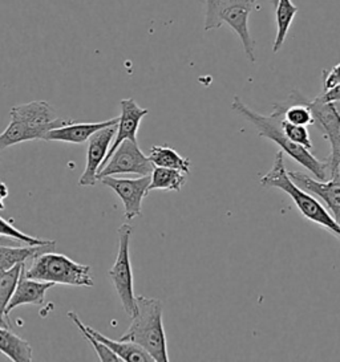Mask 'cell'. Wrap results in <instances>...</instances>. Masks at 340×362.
Instances as JSON below:
<instances>
[{"label":"cell","mask_w":340,"mask_h":362,"mask_svg":"<svg viewBox=\"0 0 340 362\" xmlns=\"http://www.w3.org/2000/svg\"><path fill=\"white\" fill-rule=\"evenodd\" d=\"M137 312L120 340L132 341L157 362L169 361L166 334L162 322L164 305L159 298L137 296Z\"/></svg>","instance_id":"obj_2"},{"label":"cell","mask_w":340,"mask_h":362,"mask_svg":"<svg viewBox=\"0 0 340 362\" xmlns=\"http://www.w3.org/2000/svg\"><path fill=\"white\" fill-rule=\"evenodd\" d=\"M52 287H55L53 283L28 279V277L24 276L21 272L19 281H18L15 291L11 296L10 303L6 308V317L8 319L11 312L21 305H26V304L42 305L47 291Z\"/></svg>","instance_id":"obj_15"},{"label":"cell","mask_w":340,"mask_h":362,"mask_svg":"<svg viewBox=\"0 0 340 362\" xmlns=\"http://www.w3.org/2000/svg\"><path fill=\"white\" fill-rule=\"evenodd\" d=\"M23 275L28 279L48 281L71 287H88L95 286L91 275V266L76 263L68 256L55 254L53 251L35 256L24 263Z\"/></svg>","instance_id":"obj_4"},{"label":"cell","mask_w":340,"mask_h":362,"mask_svg":"<svg viewBox=\"0 0 340 362\" xmlns=\"http://www.w3.org/2000/svg\"><path fill=\"white\" fill-rule=\"evenodd\" d=\"M85 329L88 330L95 339L101 341L103 344H106V346L112 351H115L117 356L123 360V362H152L154 361L150 354L144 351L141 346H138L137 344L132 342V341L123 340H110L103 333L97 332L89 325H85Z\"/></svg>","instance_id":"obj_17"},{"label":"cell","mask_w":340,"mask_h":362,"mask_svg":"<svg viewBox=\"0 0 340 362\" xmlns=\"http://www.w3.org/2000/svg\"><path fill=\"white\" fill-rule=\"evenodd\" d=\"M335 107H336V105H335ZM336 109H338V112H339V115H340V107H336Z\"/></svg>","instance_id":"obj_33"},{"label":"cell","mask_w":340,"mask_h":362,"mask_svg":"<svg viewBox=\"0 0 340 362\" xmlns=\"http://www.w3.org/2000/svg\"><path fill=\"white\" fill-rule=\"evenodd\" d=\"M232 107L237 115L242 116L246 121H249L250 124L254 125L261 137L274 141L283 153L288 154L293 160H297L298 163L302 165L306 170L312 173L317 180L326 181V178L329 175L327 160H324V162L319 160L311 153V150L297 145L293 141L287 139L282 130L280 124H282L283 113L286 109V101L276 104L273 113L268 116L256 113L253 109H250L246 104H244V101L239 97H234Z\"/></svg>","instance_id":"obj_1"},{"label":"cell","mask_w":340,"mask_h":362,"mask_svg":"<svg viewBox=\"0 0 340 362\" xmlns=\"http://www.w3.org/2000/svg\"><path fill=\"white\" fill-rule=\"evenodd\" d=\"M55 247H56L55 240L42 245H21V247L0 245V269L7 271L19 263H27L35 256L53 251Z\"/></svg>","instance_id":"obj_16"},{"label":"cell","mask_w":340,"mask_h":362,"mask_svg":"<svg viewBox=\"0 0 340 362\" xmlns=\"http://www.w3.org/2000/svg\"><path fill=\"white\" fill-rule=\"evenodd\" d=\"M8 187L4 182H0V210H4L6 209V204H4V199L8 197Z\"/></svg>","instance_id":"obj_31"},{"label":"cell","mask_w":340,"mask_h":362,"mask_svg":"<svg viewBox=\"0 0 340 362\" xmlns=\"http://www.w3.org/2000/svg\"><path fill=\"white\" fill-rule=\"evenodd\" d=\"M115 134H116V125H112V127L97 130L89 137L85 170L79 180L80 186H95L97 182V173L106 160L108 150L115 139Z\"/></svg>","instance_id":"obj_10"},{"label":"cell","mask_w":340,"mask_h":362,"mask_svg":"<svg viewBox=\"0 0 340 362\" xmlns=\"http://www.w3.org/2000/svg\"><path fill=\"white\" fill-rule=\"evenodd\" d=\"M312 112L314 124L322 130L324 139L331 146L327 165H329V180L340 181V115L335 104L324 103L320 97L306 101Z\"/></svg>","instance_id":"obj_6"},{"label":"cell","mask_w":340,"mask_h":362,"mask_svg":"<svg viewBox=\"0 0 340 362\" xmlns=\"http://www.w3.org/2000/svg\"><path fill=\"white\" fill-rule=\"evenodd\" d=\"M121 107V116L118 117V122L116 125V134L113 142L110 145V148L108 150L106 160L103 162V165L100 166V169L106 165L108 160L110 158V156L116 151L118 145L125 141H137V132L140 128V124L142 121V118L145 117L149 113L148 109L141 107L133 98H124L120 103ZM100 171V170H98Z\"/></svg>","instance_id":"obj_13"},{"label":"cell","mask_w":340,"mask_h":362,"mask_svg":"<svg viewBox=\"0 0 340 362\" xmlns=\"http://www.w3.org/2000/svg\"><path fill=\"white\" fill-rule=\"evenodd\" d=\"M68 317L74 321V325L77 327V329L80 330V333L83 334V337L88 340V342L94 346L97 356H98V360L103 362H123V360L117 356L115 351H110L106 344H103L101 341L95 339L88 330L85 329L84 322L80 320L79 315L74 313V312H68Z\"/></svg>","instance_id":"obj_24"},{"label":"cell","mask_w":340,"mask_h":362,"mask_svg":"<svg viewBox=\"0 0 340 362\" xmlns=\"http://www.w3.org/2000/svg\"><path fill=\"white\" fill-rule=\"evenodd\" d=\"M47 132L50 130L45 128H31L19 121L11 119L8 127L0 134V150L7 149L21 142L42 139Z\"/></svg>","instance_id":"obj_19"},{"label":"cell","mask_w":340,"mask_h":362,"mask_svg":"<svg viewBox=\"0 0 340 362\" xmlns=\"http://www.w3.org/2000/svg\"><path fill=\"white\" fill-rule=\"evenodd\" d=\"M133 234V227L129 223H124L118 228V251L116 260L112 268L108 271L123 308L128 316L132 319L137 312V301L135 295V283H133V271L129 255V243L130 236Z\"/></svg>","instance_id":"obj_5"},{"label":"cell","mask_w":340,"mask_h":362,"mask_svg":"<svg viewBox=\"0 0 340 362\" xmlns=\"http://www.w3.org/2000/svg\"><path fill=\"white\" fill-rule=\"evenodd\" d=\"M276 35L273 52L278 54L286 42L287 33L299 8L291 0H278L276 8Z\"/></svg>","instance_id":"obj_20"},{"label":"cell","mask_w":340,"mask_h":362,"mask_svg":"<svg viewBox=\"0 0 340 362\" xmlns=\"http://www.w3.org/2000/svg\"><path fill=\"white\" fill-rule=\"evenodd\" d=\"M24 263H19L0 275V327L10 328V321L6 317V308L10 303L11 296L19 281Z\"/></svg>","instance_id":"obj_23"},{"label":"cell","mask_w":340,"mask_h":362,"mask_svg":"<svg viewBox=\"0 0 340 362\" xmlns=\"http://www.w3.org/2000/svg\"><path fill=\"white\" fill-rule=\"evenodd\" d=\"M154 165L149 160L138 146L137 141H123L116 151L110 156L106 165L97 173V181L106 175L118 174H135V175H150Z\"/></svg>","instance_id":"obj_7"},{"label":"cell","mask_w":340,"mask_h":362,"mask_svg":"<svg viewBox=\"0 0 340 362\" xmlns=\"http://www.w3.org/2000/svg\"><path fill=\"white\" fill-rule=\"evenodd\" d=\"M148 157L156 168L174 169L186 174L191 173V160L182 157L170 146H152Z\"/></svg>","instance_id":"obj_22"},{"label":"cell","mask_w":340,"mask_h":362,"mask_svg":"<svg viewBox=\"0 0 340 362\" xmlns=\"http://www.w3.org/2000/svg\"><path fill=\"white\" fill-rule=\"evenodd\" d=\"M288 175L299 187L311 192L320 199L332 219L340 227V181H319L300 171H288Z\"/></svg>","instance_id":"obj_11"},{"label":"cell","mask_w":340,"mask_h":362,"mask_svg":"<svg viewBox=\"0 0 340 362\" xmlns=\"http://www.w3.org/2000/svg\"><path fill=\"white\" fill-rule=\"evenodd\" d=\"M271 1V6H273V8H276V4H278V0H270Z\"/></svg>","instance_id":"obj_32"},{"label":"cell","mask_w":340,"mask_h":362,"mask_svg":"<svg viewBox=\"0 0 340 362\" xmlns=\"http://www.w3.org/2000/svg\"><path fill=\"white\" fill-rule=\"evenodd\" d=\"M280 127H282V130H283L285 136H286L287 139H290V141H293L294 144L300 145V146H303V148H306V149H312V141H311V137H310L307 127H299V125L290 124L288 121L285 119V117L282 119Z\"/></svg>","instance_id":"obj_26"},{"label":"cell","mask_w":340,"mask_h":362,"mask_svg":"<svg viewBox=\"0 0 340 362\" xmlns=\"http://www.w3.org/2000/svg\"><path fill=\"white\" fill-rule=\"evenodd\" d=\"M11 119L19 121L31 128H45L48 130L60 128L69 124V119H63L56 116V110L47 101H32L12 107Z\"/></svg>","instance_id":"obj_12"},{"label":"cell","mask_w":340,"mask_h":362,"mask_svg":"<svg viewBox=\"0 0 340 362\" xmlns=\"http://www.w3.org/2000/svg\"><path fill=\"white\" fill-rule=\"evenodd\" d=\"M319 97L324 101V103H331V104H338L340 103V86H332L329 89L323 90L322 95Z\"/></svg>","instance_id":"obj_29"},{"label":"cell","mask_w":340,"mask_h":362,"mask_svg":"<svg viewBox=\"0 0 340 362\" xmlns=\"http://www.w3.org/2000/svg\"><path fill=\"white\" fill-rule=\"evenodd\" d=\"M117 122H118V117L110 118L101 122H85V124L71 121L64 127L47 132L42 139V141L68 142V144H84L97 130L117 125Z\"/></svg>","instance_id":"obj_14"},{"label":"cell","mask_w":340,"mask_h":362,"mask_svg":"<svg viewBox=\"0 0 340 362\" xmlns=\"http://www.w3.org/2000/svg\"><path fill=\"white\" fill-rule=\"evenodd\" d=\"M0 353L13 362L32 361L31 344L4 327H0Z\"/></svg>","instance_id":"obj_18"},{"label":"cell","mask_w":340,"mask_h":362,"mask_svg":"<svg viewBox=\"0 0 340 362\" xmlns=\"http://www.w3.org/2000/svg\"><path fill=\"white\" fill-rule=\"evenodd\" d=\"M0 235L8 236V238H13V239H19L21 242H24V243H27V245H47V243L51 242V240L38 239V238H35V236H30V235L21 233L13 224L8 222V221H6V219H3L1 216H0Z\"/></svg>","instance_id":"obj_27"},{"label":"cell","mask_w":340,"mask_h":362,"mask_svg":"<svg viewBox=\"0 0 340 362\" xmlns=\"http://www.w3.org/2000/svg\"><path fill=\"white\" fill-rule=\"evenodd\" d=\"M261 185L264 187H274L286 192L287 195L293 199L294 204L297 206L299 213L302 214L307 221L326 228L329 234L334 235L340 240V227L332 219V216L329 215L327 209L323 206V203L320 202L318 198L311 192L299 187L297 183L290 178L288 171L286 170L282 150L276 153V160L271 169L261 178Z\"/></svg>","instance_id":"obj_3"},{"label":"cell","mask_w":340,"mask_h":362,"mask_svg":"<svg viewBox=\"0 0 340 362\" xmlns=\"http://www.w3.org/2000/svg\"><path fill=\"white\" fill-rule=\"evenodd\" d=\"M1 272H4V271H1V269H0V275H1Z\"/></svg>","instance_id":"obj_34"},{"label":"cell","mask_w":340,"mask_h":362,"mask_svg":"<svg viewBox=\"0 0 340 362\" xmlns=\"http://www.w3.org/2000/svg\"><path fill=\"white\" fill-rule=\"evenodd\" d=\"M238 0H205L206 13H205V31H212L222 27L221 13L223 10Z\"/></svg>","instance_id":"obj_25"},{"label":"cell","mask_w":340,"mask_h":362,"mask_svg":"<svg viewBox=\"0 0 340 362\" xmlns=\"http://www.w3.org/2000/svg\"><path fill=\"white\" fill-rule=\"evenodd\" d=\"M188 174L183 171L154 168L150 174L149 192L153 190H166V192H181L186 185Z\"/></svg>","instance_id":"obj_21"},{"label":"cell","mask_w":340,"mask_h":362,"mask_svg":"<svg viewBox=\"0 0 340 362\" xmlns=\"http://www.w3.org/2000/svg\"><path fill=\"white\" fill-rule=\"evenodd\" d=\"M335 86H340V63L329 71H323V90Z\"/></svg>","instance_id":"obj_28"},{"label":"cell","mask_w":340,"mask_h":362,"mask_svg":"<svg viewBox=\"0 0 340 362\" xmlns=\"http://www.w3.org/2000/svg\"><path fill=\"white\" fill-rule=\"evenodd\" d=\"M259 8L256 0H238L229 4L222 13L221 22L232 27L241 39L244 45V54L250 63H255V43L249 30V19L251 12Z\"/></svg>","instance_id":"obj_9"},{"label":"cell","mask_w":340,"mask_h":362,"mask_svg":"<svg viewBox=\"0 0 340 362\" xmlns=\"http://www.w3.org/2000/svg\"><path fill=\"white\" fill-rule=\"evenodd\" d=\"M98 181L109 187L112 192H115L121 199L127 221H133L135 218L141 216L142 201L149 194L150 175H142L137 180L115 178L113 175H106Z\"/></svg>","instance_id":"obj_8"},{"label":"cell","mask_w":340,"mask_h":362,"mask_svg":"<svg viewBox=\"0 0 340 362\" xmlns=\"http://www.w3.org/2000/svg\"><path fill=\"white\" fill-rule=\"evenodd\" d=\"M0 245H12V247H21V245H30L24 242H21L19 239H13L8 236H3L0 235Z\"/></svg>","instance_id":"obj_30"}]
</instances>
